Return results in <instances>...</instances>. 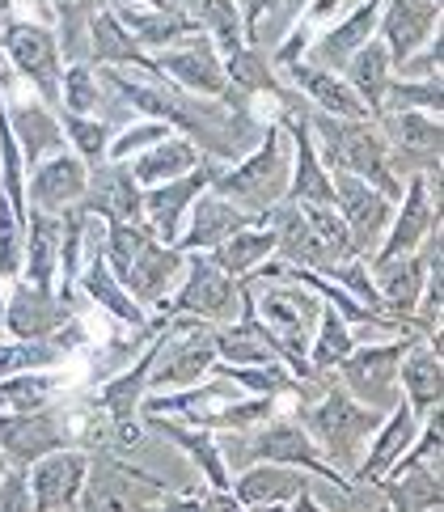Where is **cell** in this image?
Returning <instances> with one entry per match:
<instances>
[{"label": "cell", "instance_id": "obj_2", "mask_svg": "<svg viewBox=\"0 0 444 512\" xmlns=\"http://www.w3.org/2000/svg\"><path fill=\"white\" fill-rule=\"evenodd\" d=\"M305 123L326 170L356 174L364 182H373L381 195L402 199V178L390 166V149H385L377 119H339L318 111V106H305Z\"/></svg>", "mask_w": 444, "mask_h": 512}, {"label": "cell", "instance_id": "obj_38", "mask_svg": "<svg viewBox=\"0 0 444 512\" xmlns=\"http://www.w3.org/2000/svg\"><path fill=\"white\" fill-rule=\"evenodd\" d=\"M208 254H212V263H216V267H225L229 276L242 280L246 271H254L258 263H267L271 254H275V233H271L267 225H246V229L229 233L225 242L212 246Z\"/></svg>", "mask_w": 444, "mask_h": 512}, {"label": "cell", "instance_id": "obj_28", "mask_svg": "<svg viewBox=\"0 0 444 512\" xmlns=\"http://www.w3.org/2000/svg\"><path fill=\"white\" fill-rule=\"evenodd\" d=\"M60 237H64L60 212H43V208L26 212V259H22L26 284L55 288V276H60Z\"/></svg>", "mask_w": 444, "mask_h": 512}, {"label": "cell", "instance_id": "obj_45", "mask_svg": "<svg viewBox=\"0 0 444 512\" xmlns=\"http://www.w3.org/2000/svg\"><path fill=\"white\" fill-rule=\"evenodd\" d=\"M26 259V221L0 199V280H22Z\"/></svg>", "mask_w": 444, "mask_h": 512}, {"label": "cell", "instance_id": "obj_5", "mask_svg": "<svg viewBox=\"0 0 444 512\" xmlns=\"http://www.w3.org/2000/svg\"><path fill=\"white\" fill-rule=\"evenodd\" d=\"M170 496L174 491L165 487V479H157L153 470L132 466L127 453L94 449L77 508H144V504H165Z\"/></svg>", "mask_w": 444, "mask_h": 512}, {"label": "cell", "instance_id": "obj_47", "mask_svg": "<svg viewBox=\"0 0 444 512\" xmlns=\"http://www.w3.org/2000/svg\"><path fill=\"white\" fill-rule=\"evenodd\" d=\"M34 496H30V479H26V466H13L5 470L0 479V512H30Z\"/></svg>", "mask_w": 444, "mask_h": 512}, {"label": "cell", "instance_id": "obj_51", "mask_svg": "<svg viewBox=\"0 0 444 512\" xmlns=\"http://www.w3.org/2000/svg\"><path fill=\"white\" fill-rule=\"evenodd\" d=\"M436 5H440V0H436Z\"/></svg>", "mask_w": 444, "mask_h": 512}, {"label": "cell", "instance_id": "obj_6", "mask_svg": "<svg viewBox=\"0 0 444 512\" xmlns=\"http://www.w3.org/2000/svg\"><path fill=\"white\" fill-rule=\"evenodd\" d=\"M0 47L13 60L17 77L39 89V102H47L51 111H60V39L55 30L30 17H0Z\"/></svg>", "mask_w": 444, "mask_h": 512}, {"label": "cell", "instance_id": "obj_35", "mask_svg": "<svg viewBox=\"0 0 444 512\" xmlns=\"http://www.w3.org/2000/svg\"><path fill=\"white\" fill-rule=\"evenodd\" d=\"M203 161V153L195 149V144L187 136H165L157 140L153 149H144L136 153L132 161V178L140 182V187H157V182H170V178H182V174H191L195 166Z\"/></svg>", "mask_w": 444, "mask_h": 512}, {"label": "cell", "instance_id": "obj_50", "mask_svg": "<svg viewBox=\"0 0 444 512\" xmlns=\"http://www.w3.org/2000/svg\"><path fill=\"white\" fill-rule=\"evenodd\" d=\"M144 5H153V9H174V5H165V0H144Z\"/></svg>", "mask_w": 444, "mask_h": 512}, {"label": "cell", "instance_id": "obj_33", "mask_svg": "<svg viewBox=\"0 0 444 512\" xmlns=\"http://www.w3.org/2000/svg\"><path fill=\"white\" fill-rule=\"evenodd\" d=\"M110 13L123 22V30L132 34V39L140 43V47H170V43H178V39H191V34H199L195 30V22L182 9H136V5H127V0H110Z\"/></svg>", "mask_w": 444, "mask_h": 512}, {"label": "cell", "instance_id": "obj_48", "mask_svg": "<svg viewBox=\"0 0 444 512\" xmlns=\"http://www.w3.org/2000/svg\"><path fill=\"white\" fill-rule=\"evenodd\" d=\"M5 470H9V457H5V449H0V479H5Z\"/></svg>", "mask_w": 444, "mask_h": 512}, {"label": "cell", "instance_id": "obj_30", "mask_svg": "<svg viewBox=\"0 0 444 512\" xmlns=\"http://www.w3.org/2000/svg\"><path fill=\"white\" fill-rule=\"evenodd\" d=\"M77 288L85 292L89 301H98L102 309L115 322H123V326H148V314H144V305L127 292L123 284H119V276L106 267V259H102V250H94V254H85V263H81V276H77Z\"/></svg>", "mask_w": 444, "mask_h": 512}, {"label": "cell", "instance_id": "obj_26", "mask_svg": "<svg viewBox=\"0 0 444 512\" xmlns=\"http://www.w3.org/2000/svg\"><path fill=\"white\" fill-rule=\"evenodd\" d=\"M415 432H419V415L398 398L394 407L385 411L381 424H377L373 445H368V453L360 457V466H356V474H351V483H377L381 474L406 453V445L415 441Z\"/></svg>", "mask_w": 444, "mask_h": 512}, {"label": "cell", "instance_id": "obj_37", "mask_svg": "<svg viewBox=\"0 0 444 512\" xmlns=\"http://www.w3.org/2000/svg\"><path fill=\"white\" fill-rule=\"evenodd\" d=\"M55 13V26H60V60L68 64H89V22L110 9V0H47Z\"/></svg>", "mask_w": 444, "mask_h": 512}, {"label": "cell", "instance_id": "obj_29", "mask_svg": "<svg viewBox=\"0 0 444 512\" xmlns=\"http://www.w3.org/2000/svg\"><path fill=\"white\" fill-rule=\"evenodd\" d=\"M398 386L406 390V407H411L419 419L432 407H440L444 394V377H440V352L428 339H411L406 352L398 360Z\"/></svg>", "mask_w": 444, "mask_h": 512}, {"label": "cell", "instance_id": "obj_39", "mask_svg": "<svg viewBox=\"0 0 444 512\" xmlns=\"http://www.w3.org/2000/svg\"><path fill=\"white\" fill-rule=\"evenodd\" d=\"M351 347H356L351 322L339 314L335 305H326L322 318H318V331H313V343H309V369L313 373H330L351 352Z\"/></svg>", "mask_w": 444, "mask_h": 512}, {"label": "cell", "instance_id": "obj_8", "mask_svg": "<svg viewBox=\"0 0 444 512\" xmlns=\"http://www.w3.org/2000/svg\"><path fill=\"white\" fill-rule=\"evenodd\" d=\"M406 335H398L394 343H356L351 352L335 364L339 369V386L364 402V407H373V411H390L394 402L402 398V386H398V360L406 352Z\"/></svg>", "mask_w": 444, "mask_h": 512}, {"label": "cell", "instance_id": "obj_3", "mask_svg": "<svg viewBox=\"0 0 444 512\" xmlns=\"http://www.w3.org/2000/svg\"><path fill=\"white\" fill-rule=\"evenodd\" d=\"M288 132L280 123H267L263 140L237 161V166H220L212 170L208 191L233 199L237 208H246L254 216H263L288 195V178H292V161H288Z\"/></svg>", "mask_w": 444, "mask_h": 512}, {"label": "cell", "instance_id": "obj_4", "mask_svg": "<svg viewBox=\"0 0 444 512\" xmlns=\"http://www.w3.org/2000/svg\"><path fill=\"white\" fill-rule=\"evenodd\" d=\"M220 445V457H225V466H250V462H280V466H296V470H309L318 474V479L335 483L339 491H347L351 496V479H343V474L335 466L322 462L318 445H313V436L296 424V419H275V424H267L263 432H254L250 441H216Z\"/></svg>", "mask_w": 444, "mask_h": 512}, {"label": "cell", "instance_id": "obj_21", "mask_svg": "<svg viewBox=\"0 0 444 512\" xmlns=\"http://www.w3.org/2000/svg\"><path fill=\"white\" fill-rule=\"evenodd\" d=\"M216 360L225 364H284L280 347H275L271 331L263 326V318L254 314L250 292L242 288V309H237V322L216 326ZM288 369V364H284Z\"/></svg>", "mask_w": 444, "mask_h": 512}, {"label": "cell", "instance_id": "obj_7", "mask_svg": "<svg viewBox=\"0 0 444 512\" xmlns=\"http://www.w3.org/2000/svg\"><path fill=\"white\" fill-rule=\"evenodd\" d=\"M237 309H242V280L229 276L225 267H216L208 250H195V259H187V271H182V288L174 305L165 301L161 314H187L199 322L225 326L233 322Z\"/></svg>", "mask_w": 444, "mask_h": 512}, {"label": "cell", "instance_id": "obj_22", "mask_svg": "<svg viewBox=\"0 0 444 512\" xmlns=\"http://www.w3.org/2000/svg\"><path fill=\"white\" fill-rule=\"evenodd\" d=\"M89 182V166L77 153H51L39 166H30V204L43 212H64L72 204H81Z\"/></svg>", "mask_w": 444, "mask_h": 512}, {"label": "cell", "instance_id": "obj_20", "mask_svg": "<svg viewBox=\"0 0 444 512\" xmlns=\"http://www.w3.org/2000/svg\"><path fill=\"white\" fill-rule=\"evenodd\" d=\"M246 225H263V216H254V212H246V208H237L233 199H225V195H216V191H199L195 195V204H191V229L178 237V250H187V254H195V250H212V246H220L229 233H237V229H246Z\"/></svg>", "mask_w": 444, "mask_h": 512}, {"label": "cell", "instance_id": "obj_10", "mask_svg": "<svg viewBox=\"0 0 444 512\" xmlns=\"http://www.w3.org/2000/svg\"><path fill=\"white\" fill-rule=\"evenodd\" d=\"M72 445L68 415L60 407H34V411H0V449L13 466H30L43 453Z\"/></svg>", "mask_w": 444, "mask_h": 512}, {"label": "cell", "instance_id": "obj_14", "mask_svg": "<svg viewBox=\"0 0 444 512\" xmlns=\"http://www.w3.org/2000/svg\"><path fill=\"white\" fill-rule=\"evenodd\" d=\"M263 225L275 233V254H280V263L309 267V271H318V276H330V267L339 263L335 254H330V246L318 237V229L309 225L305 208L292 204V199H280L275 208H267Z\"/></svg>", "mask_w": 444, "mask_h": 512}, {"label": "cell", "instance_id": "obj_17", "mask_svg": "<svg viewBox=\"0 0 444 512\" xmlns=\"http://www.w3.org/2000/svg\"><path fill=\"white\" fill-rule=\"evenodd\" d=\"M85 470H89V453L85 449H51L43 453L39 462L26 466V479H30V496L34 508H77V496L85 487Z\"/></svg>", "mask_w": 444, "mask_h": 512}, {"label": "cell", "instance_id": "obj_13", "mask_svg": "<svg viewBox=\"0 0 444 512\" xmlns=\"http://www.w3.org/2000/svg\"><path fill=\"white\" fill-rule=\"evenodd\" d=\"M212 170H216V161L203 157L191 174L170 178V182H157V187H144V225L153 229L157 242L174 246L178 237H182V216L191 212L199 191H208Z\"/></svg>", "mask_w": 444, "mask_h": 512}, {"label": "cell", "instance_id": "obj_23", "mask_svg": "<svg viewBox=\"0 0 444 512\" xmlns=\"http://www.w3.org/2000/svg\"><path fill=\"white\" fill-rule=\"evenodd\" d=\"M5 106V123H9V132L17 140V149H22V161H26V170L30 166H39L43 157L51 153H64V127H60V115L51 111L47 102H0Z\"/></svg>", "mask_w": 444, "mask_h": 512}, {"label": "cell", "instance_id": "obj_34", "mask_svg": "<svg viewBox=\"0 0 444 512\" xmlns=\"http://www.w3.org/2000/svg\"><path fill=\"white\" fill-rule=\"evenodd\" d=\"M89 60L102 64V68H115V64H136L144 68L148 77H153V56L132 39V34L123 30V22L110 9H102L94 22H89Z\"/></svg>", "mask_w": 444, "mask_h": 512}, {"label": "cell", "instance_id": "obj_43", "mask_svg": "<svg viewBox=\"0 0 444 512\" xmlns=\"http://www.w3.org/2000/svg\"><path fill=\"white\" fill-rule=\"evenodd\" d=\"M55 115H60L64 136L77 144V157L85 161V166H89V170L102 166L106 149H110V132H115V127L102 123V119H94V115H64V111H55Z\"/></svg>", "mask_w": 444, "mask_h": 512}, {"label": "cell", "instance_id": "obj_12", "mask_svg": "<svg viewBox=\"0 0 444 512\" xmlns=\"http://www.w3.org/2000/svg\"><path fill=\"white\" fill-rule=\"evenodd\" d=\"M81 208L94 212L106 225H136L144 221V187L132 178L127 161H102L89 170Z\"/></svg>", "mask_w": 444, "mask_h": 512}, {"label": "cell", "instance_id": "obj_24", "mask_svg": "<svg viewBox=\"0 0 444 512\" xmlns=\"http://www.w3.org/2000/svg\"><path fill=\"white\" fill-rule=\"evenodd\" d=\"M377 17H381V0H360L351 13H343L339 26H330L322 39H313L309 51V64L313 68H326V72H343V64L356 56V51L373 39L377 30Z\"/></svg>", "mask_w": 444, "mask_h": 512}, {"label": "cell", "instance_id": "obj_19", "mask_svg": "<svg viewBox=\"0 0 444 512\" xmlns=\"http://www.w3.org/2000/svg\"><path fill=\"white\" fill-rule=\"evenodd\" d=\"M182 271H187V250L165 246V242H157V237H148L144 250L136 254L132 263H127L119 284L132 292L140 305H161L165 292L182 280Z\"/></svg>", "mask_w": 444, "mask_h": 512}, {"label": "cell", "instance_id": "obj_27", "mask_svg": "<svg viewBox=\"0 0 444 512\" xmlns=\"http://www.w3.org/2000/svg\"><path fill=\"white\" fill-rule=\"evenodd\" d=\"M284 72H288V81L309 98V106H318V111L339 115V119H373L368 106L360 102V94L339 77V72L313 68L309 60H292V64H284Z\"/></svg>", "mask_w": 444, "mask_h": 512}, {"label": "cell", "instance_id": "obj_16", "mask_svg": "<svg viewBox=\"0 0 444 512\" xmlns=\"http://www.w3.org/2000/svg\"><path fill=\"white\" fill-rule=\"evenodd\" d=\"M309 470L301 474L296 466L280 462H250V470L237 474V483H229L237 508H258V504H288V508H318L309 491Z\"/></svg>", "mask_w": 444, "mask_h": 512}, {"label": "cell", "instance_id": "obj_36", "mask_svg": "<svg viewBox=\"0 0 444 512\" xmlns=\"http://www.w3.org/2000/svg\"><path fill=\"white\" fill-rule=\"evenodd\" d=\"M343 72H347V85L360 94V102L368 106V115H381V98H385V85L394 81V64H390V51H385V43L381 39H368L356 56H351L347 64H343Z\"/></svg>", "mask_w": 444, "mask_h": 512}, {"label": "cell", "instance_id": "obj_25", "mask_svg": "<svg viewBox=\"0 0 444 512\" xmlns=\"http://www.w3.org/2000/svg\"><path fill=\"white\" fill-rule=\"evenodd\" d=\"M436 225H440V204L428 195V182H423V174H411V182H406V199H402V208H398V216H394L390 242L373 250V263L394 259V254L419 250L423 237H428Z\"/></svg>", "mask_w": 444, "mask_h": 512}, {"label": "cell", "instance_id": "obj_9", "mask_svg": "<svg viewBox=\"0 0 444 512\" xmlns=\"http://www.w3.org/2000/svg\"><path fill=\"white\" fill-rule=\"evenodd\" d=\"M330 187H335V208H339L351 242H356L360 259H364V254L377 250L385 225L394 221V199L381 195L373 182H364L356 174H343V170H330Z\"/></svg>", "mask_w": 444, "mask_h": 512}, {"label": "cell", "instance_id": "obj_44", "mask_svg": "<svg viewBox=\"0 0 444 512\" xmlns=\"http://www.w3.org/2000/svg\"><path fill=\"white\" fill-rule=\"evenodd\" d=\"M390 111L440 115V77H432V81H402V77H394L390 85H385V98H381V115H390Z\"/></svg>", "mask_w": 444, "mask_h": 512}, {"label": "cell", "instance_id": "obj_15", "mask_svg": "<svg viewBox=\"0 0 444 512\" xmlns=\"http://www.w3.org/2000/svg\"><path fill=\"white\" fill-rule=\"evenodd\" d=\"M72 318H77V305L64 301L55 288H34L26 280H13V297L5 301V335L51 339Z\"/></svg>", "mask_w": 444, "mask_h": 512}, {"label": "cell", "instance_id": "obj_11", "mask_svg": "<svg viewBox=\"0 0 444 512\" xmlns=\"http://www.w3.org/2000/svg\"><path fill=\"white\" fill-rule=\"evenodd\" d=\"M153 68L161 72L165 81H174L178 89L187 94H199V98H220L229 89V77H225V60L220 51L212 47L208 34H191V43H170L161 47V56L153 60Z\"/></svg>", "mask_w": 444, "mask_h": 512}, {"label": "cell", "instance_id": "obj_42", "mask_svg": "<svg viewBox=\"0 0 444 512\" xmlns=\"http://www.w3.org/2000/svg\"><path fill=\"white\" fill-rule=\"evenodd\" d=\"M68 352H60L51 339H13V343H0V377H13V373H30V369H55L64 364Z\"/></svg>", "mask_w": 444, "mask_h": 512}, {"label": "cell", "instance_id": "obj_31", "mask_svg": "<svg viewBox=\"0 0 444 512\" xmlns=\"http://www.w3.org/2000/svg\"><path fill=\"white\" fill-rule=\"evenodd\" d=\"M148 419V428H157L165 441H174L182 453L191 457V462L199 466V474L208 479V487H216V491H229V466H225V457H220V445H216V436H212V428H199V424H174L170 415H144Z\"/></svg>", "mask_w": 444, "mask_h": 512}, {"label": "cell", "instance_id": "obj_32", "mask_svg": "<svg viewBox=\"0 0 444 512\" xmlns=\"http://www.w3.org/2000/svg\"><path fill=\"white\" fill-rule=\"evenodd\" d=\"M373 271V284L381 292V301L385 309L406 322V318H415V301H419V288H423V271H428V263H423V254H394V259H381L368 267Z\"/></svg>", "mask_w": 444, "mask_h": 512}, {"label": "cell", "instance_id": "obj_46", "mask_svg": "<svg viewBox=\"0 0 444 512\" xmlns=\"http://www.w3.org/2000/svg\"><path fill=\"white\" fill-rule=\"evenodd\" d=\"M170 132H174V127H170V123H161V119H144V123L123 127V136H119V140H110L106 161H127L132 153L153 149V144H157V140H165Z\"/></svg>", "mask_w": 444, "mask_h": 512}, {"label": "cell", "instance_id": "obj_18", "mask_svg": "<svg viewBox=\"0 0 444 512\" xmlns=\"http://www.w3.org/2000/svg\"><path fill=\"white\" fill-rule=\"evenodd\" d=\"M377 30L390 51V64L398 68L440 30V5L436 0H381Z\"/></svg>", "mask_w": 444, "mask_h": 512}, {"label": "cell", "instance_id": "obj_41", "mask_svg": "<svg viewBox=\"0 0 444 512\" xmlns=\"http://www.w3.org/2000/svg\"><path fill=\"white\" fill-rule=\"evenodd\" d=\"M102 106V81L89 64H68L60 72V111L64 115H98Z\"/></svg>", "mask_w": 444, "mask_h": 512}, {"label": "cell", "instance_id": "obj_1", "mask_svg": "<svg viewBox=\"0 0 444 512\" xmlns=\"http://www.w3.org/2000/svg\"><path fill=\"white\" fill-rule=\"evenodd\" d=\"M381 411L356 402L330 373H313L301 386V407H296V424H301L313 445H318L322 462L335 466L343 479H351L364 457V445L373 441L381 424Z\"/></svg>", "mask_w": 444, "mask_h": 512}, {"label": "cell", "instance_id": "obj_40", "mask_svg": "<svg viewBox=\"0 0 444 512\" xmlns=\"http://www.w3.org/2000/svg\"><path fill=\"white\" fill-rule=\"evenodd\" d=\"M60 394V377L47 369H30V373H13L0 377V411H34Z\"/></svg>", "mask_w": 444, "mask_h": 512}, {"label": "cell", "instance_id": "obj_49", "mask_svg": "<svg viewBox=\"0 0 444 512\" xmlns=\"http://www.w3.org/2000/svg\"><path fill=\"white\" fill-rule=\"evenodd\" d=\"M0 339H5V301H0Z\"/></svg>", "mask_w": 444, "mask_h": 512}]
</instances>
